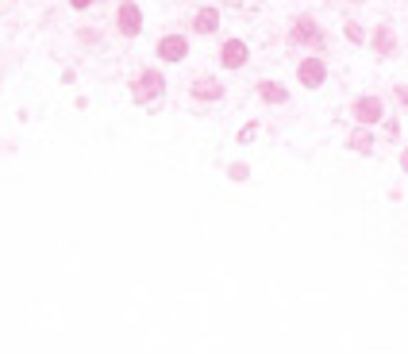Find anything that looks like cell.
Returning <instances> with one entry per match:
<instances>
[{"mask_svg": "<svg viewBox=\"0 0 408 354\" xmlns=\"http://www.w3.org/2000/svg\"><path fill=\"white\" fill-rule=\"evenodd\" d=\"M162 89H166V81H162V73L146 70V73H139V77H135L132 93H135V101H139V104H146V101H158V96H162Z\"/></svg>", "mask_w": 408, "mask_h": 354, "instance_id": "6da1fadb", "label": "cell"}, {"mask_svg": "<svg viewBox=\"0 0 408 354\" xmlns=\"http://www.w3.org/2000/svg\"><path fill=\"white\" fill-rule=\"evenodd\" d=\"M116 27H120V35H127V39H135L139 31H143V12H139L135 0H124V4H120V12H116Z\"/></svg>", "mask_w": 408, "mask_h": 354, "instance_id": "7a4b0ae2", "label": "cell"}, {"mask_svg": "<svg viewBox=\"0 0 408 354\" xmlns=\"http://www.w3.org/2000/svg\"><path fill=\"white\" fill-rule=\"evenodd\" d=\"M247 58H250V51H247L243 39H227V43L219 46V65H224V70H239V65H247Z\"/></svg>", "mask_w": 408, "mask_h": 354, "instance_id": "3957f363", "label": "cell"}, {"mask_svg": "<svg viewBox=\"0 0 408 354\" xmlns=\"http://www.w3.org/2000/svg\"><path fill=\"white\" fill-rule=\"evenodd\" d=\"M185 54H189V43H185V35H166L158 43V58L162 62H185Z\"/></svg>", "mask_w": 408, "mask_h": 354, "instance_id": "277c9868", "label": "cell"}, {"mask_svg": "<svg viewBox=\"0 0 408 354\" xmlns=\"http://www.w3.org/2000/svg\"><path fill=\"white\" fill-rule=\"evenodd\" d=\"M297 77H300V85H305V89H320L324 77H328V70H324L320 58H305V62H300V70H297Z\"/></svg>", "mask_w": 408, "mask_h": 354, "instance_id": "5b68a950", "label": "cell"}, {"mask_svg": "<svg viewBox=\"0 0 408 354\" xmlns=\"http://www.w3.org/2000/svg\"><path fill=\"white\" fill-rule=\"evenodd\" d=\"M293 39H297V43H312V46L324 43V35H320V27H316V20H308V15H297V23H293Z\"/></svg>", "mask_w": 408, "mask_h": 354, "instance_id": "8992f818", "label": "cell"}, {"mask_svg": "<svg viewBox=\"0 0 408 354\" xmlns=\"http://www.w3.org/2000/svg\"><path fill=\"white\" fill-rule=\"evenodd\" d=\"M355 116H358V123H378L381 120V101H378V96H358V101H355Z\"/></svg>", "mask_w": 408, "mask_h": 354, "instance_id": "52a82bcc", "label": "cell"}, {"mask_svg": "<svg viewBox=\"0 0 408 354\" xmlns=\"http://www.w3.org/2000/svg\"><path fill=\"white\" fill-rule=\"evenodd\" d=\"M193 96H197V101H219V96H224V85H219L216 77H200V81H193Z\"/></svg>", "mask_w": 408, "mask_h": 354, "instance_id": "ba28073f", "label": "cell"}, {"mask_svg": "<svg viewBox=\"0 0 408 354\" xmlns=\"http://www.w3.org/2000/svg\"><path fill=\"white\" fill-rule=\"evenodd\" d=\"M216 27H219V12L216 8H200L197 20H193V31L197 35H216Z\"/></svg>", "mask_w": 408, "mask_h": 354, "instance_id": "9c48e42d", "label": "cell"}, {"mask_svg": "<svg viewBox=\"0 0 408 354\" xmlns=\"http://www.w3.org/2000/svg\"><path fill=\"white\" fill-rule=\"evenodd\" d=\"M393 46H397L393 27H378V31H374V51H378V54H393Z\"/></svg>", "mask_w": 408, "mask_h": 354, "instance_id": "30bf717a", "label": "cell"}, {"mask_svg": "<svg viewBox=\"0 0 408 354\" xmlns=\"http://www.w3.org/2000/svg\"><path fill=\"white\" fill-rule=\"evenodd\" d=\"M258 96H262V101H270V104H285V89L277 85V81H262V85H258Z\"/></svg>", "mask_w": 408, "mask_h": 354, "instance_id": "8fae6325", "label": "cell"}, {"mask_svg": "<svg viewBox=\"0 0 408 354\" xmlns=\"http://www.w3.org/2000/svg\"><path fill=\"white\" fill-rule=\"evenodd\" d=\"M350 139H355V143H350L355 151H370V135H366V131H355Z\"/></svg>", "mask_w": 408, "mask_h": 354, "instance_id": "7c38bea8", "label": "cell"}, {"mask_svg": "<svg viewBox=\"0 0 408 354\" xmlns=\"http://www.w3.org/2000/svg\"><path fill=\"white\" fill-rule=\"evenodd\" d=\"M347 39L350 43H366V31L358 27V23H347Z\"/></svg>", "mask_w": 408, "mask_h": 354, "instance_id": "4fadbf2b", "label": "cell"}, {"mask_svg": "<svg viewBox=\"0 0 408 354\" xmlns=\"http://www.w3.org/2000/svg\"><path fill=\"white\" fill-rule=\"evenodd\" d=\"M89 4H93V0H70V8H77V12H81V8H89Z\"/></svg>", "mask_w": 408, "mask_h": 354, "instance_id": "5bb4252c", "label": "cell"}, {"mask_svg": "<svg viewBox=\"0 0 408 354\" xmlns=\"http://www.w3.org/2000/svg\"><path fill=\"white\" fill-rule=\"evenodd\" d=\"M235 4H239V0H235Z\"/></svg>", "mask_w": 408, "mask_h": 354, "instance_id": "9a60e30c", "label": "cell"}]
</instances>
